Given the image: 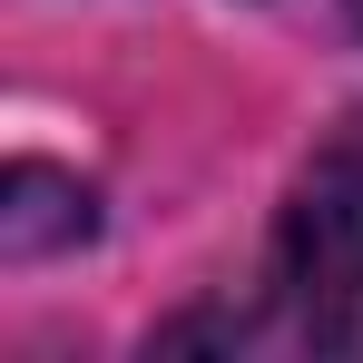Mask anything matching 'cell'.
Instances as JSON below:
<instances>
[{
  "label": "cell",
  "mask_w": 363,
  "mask_h": 363,
  "mask_svg": "<svg viewBox=\"0 0 363 363\" xmlns=\"http://www.w3.org/2000/svg\"><path fill=\"white\" fill-rule=\"evenodd\" d=\"M275 304L314 354H363V157L334 147L275 226Z\"/></svg>",
  "instance_id": "1"
},
{
  "label": "cell",
  "mask_w": 363,
  "mask_h": 363,
  "mask_svg": "<svg viewBox=\"0 0 363 363\" xmlns=\"http://www.w3.org/2000/svg\"><path fill=\"white\" fill-rule=\"evenodd\" d=\"M99 226V206H89V186L60 177V167H10L0 177V255H50V245H79Z\"/></svg>",
  "instance_id": "2"
},
{
  "label": "cell",
  "mask_w": 363,
  "mask_h": 363,
  "mask_svg": "<svg viewBox=\"0 0 363 363\" xmlns=\"http://www.w3.org/2000/svg\"><path fill=\"white\" fill-rule=\"evenodd\" d=\"M354 30H363V0H354Z\"/></svg>",
  "instance_id": "3"
}]
</instances>
